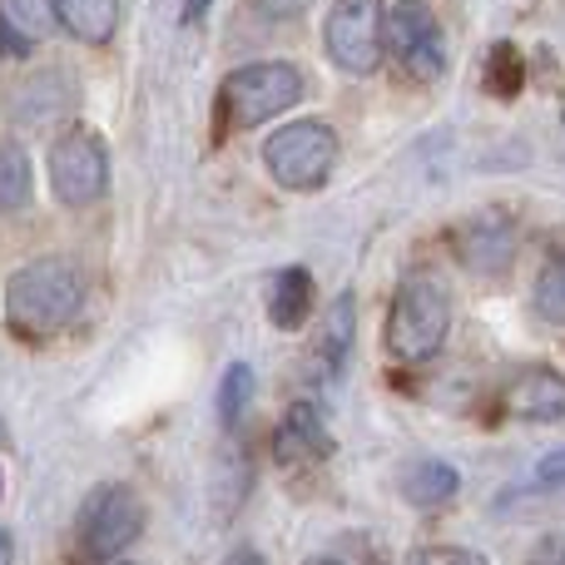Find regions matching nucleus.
<instances>
[{
	"label": "nucleus",
	"mask_w": 565,
	"mask_h": 565,
	"mask_svg": "<svg viewBox=\"0 0 565 565\" xmlns=\"http://www.w3.org/2000/svg\"><path fill=\"white\" fill-rule=\"evenodd\" d=\"M352 338H358V302H352V292H342V298L332 302L322 332H318L312 372H318V377H338V367L348 362V352H352Z\"/></svg>",
	"instance_id": "nucleus-11"
},
{
	"label": "nucleus",
	"mask_w": 565,
	"mask_h": 565,
	"mask_svg": "<svg viewBox=\"0 0 565 565\" xmlns=\"http://www.w3.org/2000/svg\"><path fill=\"white\" fill-rule=\"evenodd\" d=\"M0 491H6V477H0Z\"/></svg>",
	"instance_id": "nucleus-28"
},
{
	"label": "nucleus",
	"mask_w": 565,
	"mask_h": 565,
	"mask_svg": "<svg viewBox=\"0 0 565 565\" xmlns=\"http://www.w3.org/2000/svg\"><path fill=\"white\" fill-rule=\"evenodd\" d=\"M531 565H561V536H546V541H541V551L531 556Z\"/></svg>",
	"instance_id": "nucleus-23"
},
{
	"label": "nucleus",
	"mask_w": 565,
	"mask_h": 565,
	"mask_svg": "<svg viewBox=\"0 0 565 565\" xmlns=\"http://www.w3.org/2000/svg\"><path fill=\"white\" fill-rule=\"evenodd\" d=\"M85 302V278L65 258H35L6 288V318L20 338H55Z\"/></svg>",
	"instance_id": "nucleus-1"
},
{
	"label": "nucleus",
	"mask_w": 565,
	"mask_h": 565,
	"mask_svg": "<svg viewBox=\"0 0 565 565\" xmlns=\"http://www.w3.org/2000/svg\"><path fill=\"white\" fill-rule=\"evenodd\" d=\"M451 328V302L447 288H441L431 274H412L392 298L387 312V348L397 352L402 362H427L441 352Z\"/></svg>",
	"instance_id": "nucleus-2"
},
{
	"label": "nucleus",
	"mask_w": 565,
	"mask_h": 565,
	"mask_svg": "<svg viewBox=\"0 0 565 565\" xmlns=\"http://www.w3.org/2000/svg\"><path fill=\"white\" fill-rule=\"evenodd\" d=\"M521 79H526V60H521V50L516 45H507L501 40L497 50H491V65H487V85L497 89L501 99H511L521 89Z\"/></svg>",
	"instance_id": "nucleus-20"
},
{
	"label": "nucleus",
	"mask_w": 565,
	"mask_h": 565,
	"mask_svg": "<svg viewBox=\"0 0 565 565\" xmlns=\"http://www.w3.org/2000/svg\"><path fill=\"white\" fill-rule=\"evenodd\" d=\"M224 565H268L264 556H258V551L254 546H244V551H234V556H228Z\"/></svg>",
	"instance_id": "nucleus-25"
},
{
	"label": "nucleus",
	"mask_w": 565,
	"mask_h": 565,
	"mask_svg": "<svg viewBox=\"0 0 565 565\" xmlns=\"http://www.w3.org/2000/svg\"><path fill=\"white\" fill-rule=\"evenodd\" d=\"M209 6H214V0H184V25L204 20V15H209Z\"/></svg>",
	"instance_id": "nucleus-24"
},
{
	"label": "nucleus",
	"mask_w": 565,
	"mask_h": 565,
	"mask_svg": "<svg viewBox=\"0 0 565 565\" xmlns=\"http://www.w3.org/2000/svg\"><path fill=\"white\" fill-rule=\"evenodd\" d=\"M457 487H461L457 467H451V461H437V457L407 467V477H402V497H407L412 507H422V511L447 507V501L457 497Z\"/></svg>",
	"instance_id": "nucleus-12"
},
{
	"label": "nucleus",
	"mask_w": 565,
	"mask_h": 565,
	"mask_svg": "<svg viewBox=\"0 0 565 565\" xmlns=\"http://www.w3.org/2000/svg\"><path fill=\"white\" fill-rule=\"evenodd\" d=\"M109 184V149L95 129H70L50 149V189L60 204L89 209Z\"/></svg>",
	"instance_id": "nucleus-7"
},
{
	"label": "nucleus",
	"mask_w": 565,
	"mask_h": 565,
	"mask_svg": "<svg viewBox=\"0 0 565 565\" xmlns=\"http://www.w3.org/2000/svg\"><path fill=\"white\" fill-rule=\"evenodd\" d=\"M248 402H254V367H248V362H234V367L224 372V382H218V422H224V427H238Z\"/></svg>",
	"instance_id": "nucleus-18"
},
{
	"label": "nucleus",
	"mask_w": 565,
	"mask_h": 565,
	"mask_svg": "<svg viewBox=\"0 0 565 565\" xmlns=\"http://www.w3.org/2000/svg\"><path fill=\"white\" fill-rule=\"evenodd\" d=\"M322 45L342 75H372L382 65V0H332Z\"/></svg>",
	"instance_id": "nucleus-6"
},
{
	"label": "nucleus",
	"mask_w": 565,
	"mask_h": 565,
	"mask_svg": "<svg viewBox=\"0 0 565 565\" xmlns=\"http://www.w3.org/2000/svg\"><path fill=\"white\" fill-rule=\"evenodd\" d=\"M536 312L551 322V328H561V322H565V264H561V258H546V268H541V278H536Z\"/></svg>",
	"instance_id": "nucleus-19"
},
{
	"label": "nucleus",
	"mask_w": 565,
	"mask_h": 565,
	"mask_svg": "<svg viewBox=\"0 0 565 565\" xmlns=\"http://www.w3.org/2000/svg\"><path fill=\"white\" fill-rule=\"evenodd\" d=\"M264 164L282 189H322V179L338 164V135L322 119H292L264 145Z\"/></svg>",
	"instance_id": "nucleus-3"
},
{
	"label": "nucleus",
	"mask_w": 565,
	"mask_h": 565,
	"mask_svg": "<svg viewBox=\"0 0 565 565\" xmlns=\"http://www.w3.org/2000/svg\"><path fill=\"white\" fill-rule=\"evenodd\" d=\"M308 565H342V561H332V556H312Z\"/></svg>",
	"instance_id": "nucleus-27"
},
{
	"label": "nucleus",
	"mask_w": 565,
	"mask_h": 565,
	"mask_svg": "<svg viewBox=\"0 0 565 565\" xmlns=\"http://www.w3.org/2000/svg\"><path fill=\"white\" fill-rule=\"evenodd\" d=\"M139 526H145V507H139V497L125 487V481H109V487L89 491V501L79 507L75 536H79L85 561H115L119 551L139 536Z\"/></svg>",
	"instance_id": "nucleus-5"
},
{
	"label": "nucleus",
	"mask_w": 565,
	"mask_h": 565,
	"mask_svg": "<svg viewBox=\"0 0 565 565\" xmlns=\"http://www.w3.org/2000/svg\"><path fill=\"white\" fill-rule=\"evenodd\" d=\"M0 20H6L25 45H35V40H45L50 30H55V6H50V0H0Z\"/></svg>",
	"instance_id": "nucleus-16"
},
{
	"label": "nucleus",
	"mask_w": 565,
	"mask_h": 565,
	"mask_svg": "<svg viewBox=\"0 0 565 565\" xmlns=\"http://www.w3.org/2000/svg\"><path fill=\"white\" fill-rule=\"evenodd\" d=\"M516 412L526 422H561L565 417V387L556 372H536L516 387Z\"/></svg>",
	"instance_id": "nucleus-15"
},
{
	"label": "nucleus",
	"mask_w": 565,
	"mask_h": 565,
	"mask_svg": "<svg viewBox=\"0 0 565 565\" xmlns=\"http://www.w3.org/2000/svg\"><path fill=\"white\" fill-rule=\"evenodd\" d=\"M461 248V264L471 274L491 278V274H507L511 258H516V224L507 214H477L457 238Z\"/></svg>",
	"instance_id": "nucleus-9"
},
{
	"label": "nucleus",
	"mask_w": 565,
	"mask_h": 565,
	"mask_svg": "<svg viewBox=\"0 0 565 565\" xmlns=\"http://www.w3.org/2000/svg\"><path fill=\"white\" fill-rule=\"evenodd\" d=\"M0 55H10V60H15V55H30V45L6 25V20H0Z\"/></svg>",
	"instance_id": "nucleus-22"
},
{
	"label": "nucleus",
	"mask_w": 565,
	"mask_h": 565,
	"mask_svg": "<svg viewBox=\"0 0 565 565\" xmlns=\"http://www.w3.org/2000/svg\"><path fill=\"white\" fill-rule=\"evenodd\" d=\"M312 312V278L302 268H282L274 278V298H268V318L282 332H298Z\"/></svg>",
	"instance_id": "nucleus-14"
},
{
	"label": "nucleus",
	"mask_w": 565,
	"mask_h": 565,
	"mask_svg": "<svg viewBox=\"0 0 565 565\" xmlns=\"http://www.w3.org/2000/svg\"><path fill=\"white\" fill-rule=\"evenodd\" d=\"M302 95V75L282 60H264V65H244L224 79V109L234 125H264V119L292 109Z\"/></svg>",
	"instance_id": "nucleus-8"
},
{
	"label": "nucleus",
	"mask_w": 565,
	"mask_h": 565,
	"mask_svg": "<svg viewBox=\"0 0 565 565\" xmlns=\"http://www.w3.org/2000/svg\"><path fill=\"white\" fill-rule=\"evenodd\" d=\"M30 204V159L20 145H0V214Z\"/></svg>",
	"instance_id": "nucleus-17"
},
{
	"label": "nucleus",
	"mask_w": 565,
	"mask_h": 565,
	"mask_svg": "<svg viewBox=\"0 0 565 565\" xmlns=\"http://www.w3.org/2000/svg\"><path fill=\"white\" fill-rule=\"evenodd\" d=\"M254 10L268 20H292L298 10H308V0H254Z\"/></svg>",
	"instance_id": "nucleus-21"
},
{
	"label": "nucleus",
	"mask_w": 565,
	"mask_h": 565,
	"mask_svg": "<svg viewBox=\"0 0 565 565\" xmlns=\"http://www.w3.org/2000/svg\"><path fill=\"white\" fill-rule=\"evenodd\" d=\"M274 457L278 467H308V461L328 457V427H322V412L312 402H292L282 412L274 431Z\"/></svg>",
	"instance_id": "nucleus-10"
},
{
	"label": "nucleus",
	"mask_w": 565,
	"mask_h": 565,
	"mask_svg": "<svg viewBox=\"0 0 565 565\" xmlns=\"http://www.w3.org/2000/svg\"><path fill=\"white\" fill-rule=\"evenodd\" d=\"M55 6V20L85 45H99V40L115 35L119 20V0H50Z\"/></svg>",
	"instance_id": "nucleus-13"
},
{
	"label": "nucleus",
	"mask_w": 565,
	"mask_h": 565,
	"mask_svg": "<svg viewBox=\"0 0 565 565\" xmlns=\"http://www.w3.org/2000/svg\"><path fill=\"white\" fill-rule=\"evenodd\" d=\"M382 50L402 65L412 79H437L447 70V40H441V20L431 15L427 0H397L382 10Z\"/></svg>",
	"instance_id": "nucleus-4"
},
{
	"label": "nucleus",
	"mask_w": 565,
	"mask_h": 565,
	"mask_svg": "<svg viewBox=\"0 0 565 565\" xmlns=\"http://www.w3.org/2000/svg\"><path fill=\"white\" fill-rule=\"evenodd\" d=\"M0 565H15V536L0 531Z\"/></svg>",
	"instance_id": "nucleus-26"
}]
</instances>
